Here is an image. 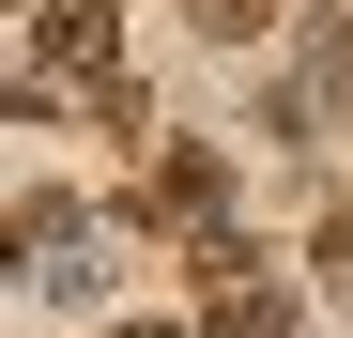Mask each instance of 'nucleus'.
<instances>
[{"label":"nucleus","mask_w":353,"mask_h":338,"mask_svg":"<svg viewBox=\"0 0 353 338\" xmlns=\"http://www.w3.org/2000/svg\"><path fill=\"white\" fill-rule=\"evenodd\" d=\"M123 215H154V231H185V246H200V231H230V169H215L200 139H154V154H139V200H123Z\"/></svg>","instance_id":"1"},{"label":"nucleus","mask_w":353,"mask_h":338,"mask_svg":"<svg viewBox=\"0 0 353 338\" xmlns=\"http://www.w3.org/2000/svg\"><path fill=\"white\" fill-rule=\"evenodd\" d=\"M31 46L77 62V77H108V62H123V16H108V0H31Z\"/></svg>","instance_id":"2"},{"label":"nucleus","mask_w":353,"mask_h":338,"mask_svg":"<svg viewBox=\"0 0 353 338\" xmlns=\"http://www.w3.org/2000/svg\"><path fill=\"white\" fill-rule=\"evenodd\" d=\"M200 338H307V308H292V277H230V292H200Z\"/></svg>","instance_id":"3"},{"label":"nucleus","mask_w":353,"mask_h":338,"mask_svg":"<svg viewBox=\"0 0 353 338\" xmlns=\"http://www.w3.org/2000/svg\"><path fill=\"white\" fill-rule=\"evenodd\" d=\"M276 31V0H200V46H261Z\"/></svg>","instance_id":"4"}]
</instances>
